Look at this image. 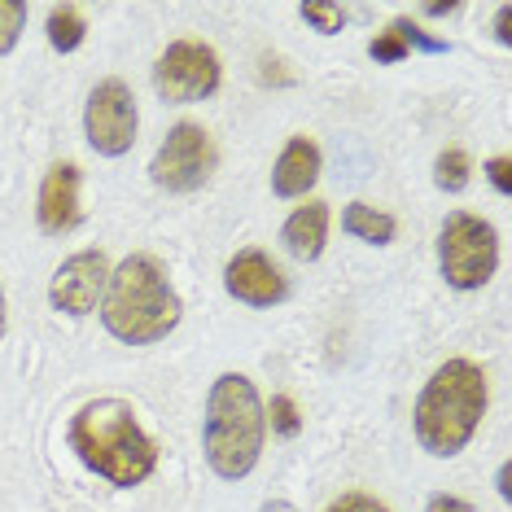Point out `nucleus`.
<instances>
[{
  "mask_svg": "<svg viewBox=\"0 0 512 512\" xmlns=\"http://www.w3.org/2000/svg\"><path fill=\"white\" fill-rule=\"evenodd\" d=\"M71 447L97 477L114 486H141L158 469V447L123 399L84 403L71 421Z\"/></svg>",
  "mask_w": 512,
  "mask_h": 512,
  "instance_id": "nucleus-3",
  "label": "nucleus"
},
{
  "mask_svg": "<svg viewBox=\"0 0 512 512\" xmlns=\"http://www.w3.org/2000/svg\"><path fill=\"white\" fill-rule=\"evenodd\" d=\"M97 311L110 337L127 346H149L180 324V294L171 289L154 254H127L110 272Z\"/></svg>",
  "mask_w": 512,
  "mask_h": 512,
  "instance_id": "nucleus-1",
  "label": "nucleus"
},
{
  "mask_svg": "<svg viewBox=\"0 0 512 512\" xmlns=\"http://www.w3.org/2000/svg\"><path fill=\"white\" fill-rule=\"evenodd\" d=\"M219 79H224L219 57L211 44H202V40H176L154 62V92L162 101H176V106L206 101L219 88Z\"/></svg>",
  "mask_w": 512,
  "mask_h": 512,
  "instance_id": "nucleus-7",
  "label": "nucleus"
},
{
  "mask_svg": "<svg viewBox=\"0 0 512 512\" xmlns=\"http://www.w3.org/2000/svg\"><path fill=\"white\" fill-rule=\"evenodd\" d=\"M298 14H302L307 27H316L320 36H337V31L346 27V9L342 5H329V0H307Z\"/></svg>",
  "mask_w": 512,
  "mask_h": 512,
  "instance_id": "nucleus-17",
  "label": "nucleus"
},
{
  "mask_svg": "<svg viewBox=\"0 0 512 512\" xmlns=\"http://www.w3.org/2000/svg\"><path fill=\"white\" fill-rule=\"evenodd\" d=\"M486 372L473 359H447L434 377L425 381L421 399H416L412 425H416V442L438 460L460 456L473 442L477 425L486 416Z\"/></svg>",
  "mask_w": 512,
  "mask_h": 512,
  "instance_id": "nucleus-2",
  "label": "nucleus"
},
{
  "mask_svg": "<svg viewBox=\"0 0 512 512\" xmlns=\"http://www.w3.org/2000/svg\"><path fill=\"white\" fill-rule=\"evenodd\" d=\"M9 333V302H5V285H0V342H5Z\"/></svg>",
  "mask_w": 512,
  "mask_h": 512,
  "instance_id": "nucleus-26",
  "label": "nucleus"
},
{
  "mask_svg": "<svg viewBox=\"0 0 512 512\" xmlns=\"http://www.w3.org/2000/svg\"><path fill=\"white\" fill-rule=\"evenodd\" d=\"M508 18H512V9H508V5H499V14H495V36H499V44H512Z\"/></svg>",
  "mask_w": 512,
  "mask_h": 512,
  "instance_id": "nucleus-25",
  "label": "nucleus"
},
{
  "mask_svg": "<svg viewBox=\"0 0 512 512\" xmlns=\"http://www.w3.org/2000/svg\"><path fill=\"white\" fill-rule=\"evenodd\" d=\"M320 180V145L311 136H294L272 167V189L276 197H302Z\"/></svg>",
  "mask_w": 512,
  "mask_h": 512,
  "instance_id": "nucleus-12",
  "label": "nucleus"
},
{
  "mask_svg": "<svg viewBox=\"0 0 512 512\" xmlns=\"http://www.w3.org/2000/svg\"><path fill=\"white\" fill-rule=\"evenodd\" d=\"M84 136L101 158H123L136 145V97L123 79H106L88 92Z\"/></svg>",
  "mask_w": 512,
  "mask_h": 512,
  "instance_id": "nucleus-8",
  "label": "nucleus"
},
{
  "mask_svg": "<svg viewBox=\"0 0 512 512\" xmlns=\"http://www.w3.org/2000/svg\"><path fill=\"white\" fill-rule=\"evenodd\" d=\"M22 27H27V0H0V57L18 49Z\"/></svg>",
  "mask_w": 512,
  "mask_h": 512,
  "instance_id": "nucleus-18",
  "label": "nucleus"
},
{
  "mask_svg": "<svg viewBox=\"0 0 512 512\" xmlns=\"http://www.w3.org/2000/svg\"><path fill=\"white\" fill-rule=\"evenodd\" d=\"M499 267V232L491 219L456 211L438 232V272L451 289H482Z\"/></svg>",
  "mask_w": 512,
  "mask_h": 512,
  "instance_id": "nucleus-5",
  "label": "nucleus"
},
{
  "mask_svg": "<svg viewBox=\"0 0 512 512\" xmlns=\"http://www.w3.org/2000/svg\"><path fill=\"white\" fill-rule=\"evenodd\" d=\"M486 176H491V184H495V189L499 193H512V162L508 158H491V162H486Z\"/></svg>",
  "mask_w": 512,
  "mask_h": 512,
  "instance_id": "nucleus-23",
  "label": "nucleus"
},
{
  "mask_svg": "<svg viewBox=\"0 0 512 512\" xmlns=\"http://www.w3.org/2000/svg\"><path fill=\"white\" fill-rule=\"evenodd\" d=\"M425 512H473L469 499H460V495H434L425 504Z\"/></svg>",
  "mask_w": 512,
  "mask_h": 512,
  "instance_id": "nucleus-24",
  "label": "nucleus"
},
{
  "mask_svg": "<svg viewBox=\"0 0 512 512\" xmlns=\"http://www.w3.org/2000/svg\"><path fill=\"white\" fill-rule=\"evenodd\" d=\"M469 154H464V149H442V154L434 158V184L442 193H460L464 184H469Z\"/></svg>",
  "mask_w": 512,
  "mask_h": 512,
  "instance_id": "nucleus-16",
  "label": "nucleus"
},
{
  "mask_svg": "<svg viewBox=\"0 0 512 512\" xmlns=\"http://www.w3.org/2000/svg\"><path fill=\"white\" fill-rule=\"evenodd\" d=\"M407 53H412V49H407L403 36H399L394 27H390V31H381V36L368 44V57H372V62H386V66H390V62H403Z\"/></svg>",
  "mask_w": 512,
  "mask_h": 512,
  "instance_id": "nucleus-19",
  "label": "nucleus"
},
{
  "mask_svg": "<svg viewBox=\"0 0 512 512\" xmlns=\"http://www.w3.org/2000/svg\"><path fill=\"white\" fill-rule=\"evenodd\" d=\"M272 429H276L281 438H294L298 429H302L298 407H294V399H289V394H276V399H272Z\"/></svg>",
  "mask_w": 512,
  "mask_h": 512,
  "instance_id": "nucleus-20",
  "label": "nucleus"
},
{
  "mask_svg": "<svg viewBox=\"0 0 512 512\" xmlns=\"http://www.w3.org/2000/svg\"><path fill=\"white\" fill-rule=\"evenodd\" d=\"M211 171H215V145L202 123H176L167 132V141L158 145L154 162H149V176L167 193L202 189L211 180Z\"/></svg>",
  "mask_w": 512,
  "mask_h": 512,
  "instance_id": "nucleus-6",
  "label": "nucleus"
},
{
  "mask_svg": "<svg viewBox=\"0 0 512 512\" xmlns=\"http://www.w3.org/2000/svg\"><path fill=\"white\" fill-rule=\"evenodd\" d=\"M324 512H390L381 499H372V495H364V491H351V495H342V499H333Z\"/></svg>",
  "mask_w": 512,
  "mask_h": 512,
  "instance_id": "nucleus-21",
  "label": "nucleus"
},
{
  "mask_svg": "<svg viewBox=\"0 0 512 512\" xmlns=\"http://www.w3.org/2000/svg\"><path fill=\"white\" fill-rule=\"evenodd\" d=\"M84 36H88V22H84V14H79L75 5L49 9V44L57 53H75L79 44H84Z\"/></svg>",
  "mask_w": 512,
  "mask_h": 512,
  "instance_id": "nucleus-15",
  "label": "nucleus"
},
{
  "mask_svg": "<svg viewBox=\"0 0 512 512\" xmlns=\"http://www.w3.org/2000/svg\"><path fill=\"white\" fill-rule=\"evenodd\" d=\"M324 237H329V206H324V202L298 206V211L285 219V228H281L285 250L294 254V259H302V263H316L320 259V254H324Z\"/></svg>",
  "mask_w": 512,
  "mask_h": 512,
  "instance_id": "nucleus-13",
  "label": "nucleus"
},
{
  "mask_svg": "<svg viewBox=\"0 0 512 512\" xmlns=\"http://www.w3.org/2000/svg\"><path fill=\"white\" fill-rule=\"evenodd\" d=\"M394 31H399V36H403V44H407V49H412V44H416V49H425V53H447V44H442V40H434V36H425V31L421 27H412V22H394Z\"/></svg>",
  "mask_w": 512,
  "mask_h": 512,
  "instance_id": "nucleus-22",
  "label": "nucleus"
},
{
  "mask_svg": "<svg viewBox=\"0 0 512 512\" xmlns=\"http://www.w3.org/2000/svg\"><path fill=\"white\" fill-rule=\"evenodd\" d=\"M499 495H504V499L512 495V486H508V464H504V469H499Z\"/></svg>",
  "mask_w": 512,
  "mask_h": 512,
  "instance_id": "nucleus-27",
  "label": "nucleus"
},
{
  "mask_svg": "<svg viewBox=\"0 0 512 512\" xmlns=\"http://www.w3.org/2000/svg\"><path fill=\"white\" fill-rule=\"evenodd\" d=\"M36 219L49 237H62L79 224V167L75 162H53L49 176L40 184Z\"/></svg>",
  "mask_w": 512,
  "mask_h": 512,
  "instance_id": "nucleus-11",
  "label": "nucleus"
},
{
  "mask_svg": "<svg viewBox=\"0 0 512 512\" xmlns=\"http://www.w3.org/2000/svg\"><path fill=\"white\" fill-rule=\"evenodd\" d=\"M342 228L351 232L355 241H368V246H390L394 232H399V224H394V215L377 211V206L368 202H351L342 211Z\"/></svg>",
  "mask_w": 512,
  "mask_h": 512,
  "instance_id": "nucleus-14",
  "label": "nucleus"
},
{
  "mask_svg": "<svg viewBox=\"0 0 512 512\" xmlns=\"http://www.w3.org/2000/svg\"><path fill=\"white\" fill-rule=\"evenodd\" d=\"M263 434H267V416L254 381L241 377V372L215 377L211 394H206V421H202L206 464L224 482H241L246 473H254V464L263 456Z\"/></svg>",
  "mask_w": 512,
  "mask_h": 512,
  "instance_id": "nucleus-4",
  "label": "nucleus"
},
{
  "mask_svg": "<svg viewBox=\"0 0 512 512\" xmlns=\"http://www.w3.org/2000/svg\"><path fill=\"white\" fill-rule=\"evenodd\" d=\"M224 289L246 307H276V302H285L289 281L263 250H241L224 267Z\"/></svg>",
  "mask_w": 512,
  "mask_h": 512,
  "instance_id": "nucleus-10",
  "label": "nucleus"
},
{
  "mask_svg": "<svg viewBox=\"0 0 512 512\" xmlns=\"http://www.w3.org/2000/svg\"><path fill=\"white\" fill-rule=\"evenodd\" d=\"M110 281V259L101 250H79L71 254L49 281V302L66 316H92L101 307V294H106Z\"/></svg>",
  "mask_w": 512,
  "mask_h": 512,
  "instance_id": "nucleus-9",
  "label": "nucleus"
}]
</instances>
